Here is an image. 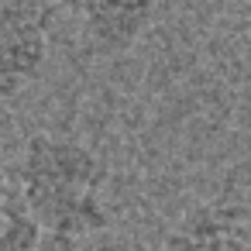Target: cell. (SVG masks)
Segmentation results:
<instances>
[{
  "mask_svg": "<svg viewBox=\"0 0 251 251\" xmlns=\"http://www.w3.org/2000/svg\"><path fill=\"white\" fill-rule=\"evenodd\" d=\"M162 251H251V234L241 213L203 203L176 220Z\"/></svg>",
  "mask_w": 251,
  "mask_h": 251,
  "instance_id": "277c9868",
  "label": "cell"
},
{
  "mask_svg": "<svg viewBox=\"0 0 251 251\" xmlns=\"http://www.w3.org/2000/svg\"><path fill=\"white\" fill-rule=\"evenodd\" d=\"M69 7L97 55L131 52L158 18V0H69Z\"/></svg>",
  "mask_w": 251,
  "mask_h": 251,
  "instance_id": "3957f363",
  "label": "cell"
},
{
  "mask_svg": "<svg viewBox=\"0 0 251 251\" xmlns=\"http://www.w3.org/2000/svg\"><path fill=\"white\" fill-rule=\"evenodd\" d=\"M55 11L49 0H0V100L28 90L52 55Z\"/></svg>",
  "mask_w": 251,
  "mask_h": 251,
  "instance_id": "7a4b0ae2",
  "label": "cell"
},
{
  "mask_svg": "<svg viewBox=\"0 0 251 251\" xmlns=\"http://www.w3.org/2000/svg\"><path fill=\"white\" fill-rule=\"evenodd\" d=\"M35 251H86L83 237H73V234H55V230H42Z\"/></svg>",
  "mask_w": 251,
  "mask_h": 251,
  "instance_id": "8992f818",
  "label": "cell"
},
{
  "mask_svg": "<svg viewBox=\"0 0 251 251\" xmlns=\"http://www.w3.org/2000/svg\"><path fill=\"white\" fill-rule=\"evenodd\" d=\"M42 237L38 220L31 217L18 179L0 172V251H35Z\"/></svg>",
  "mask_w": 251,
  "mask_h": 251,
  "instance_id": "5b68a950",
  "label": "cell"
},
{
  "mask_svg": "<svg viewBox=\"0 0 251 251\" xmlns=\"http://www.w3.org/2000/svg\"><path fill=\"white\" fill-rule=\"evenodd\" d=\"M14 179L42 230L73 237L107 230V165L86 141L35 131L21 148Z\"/></svg>",
  "mask_w": 251,
  "mask_h": 251,
  "instance_id": "6da1fadb",
  "label": "cell"
}]
</instances>
